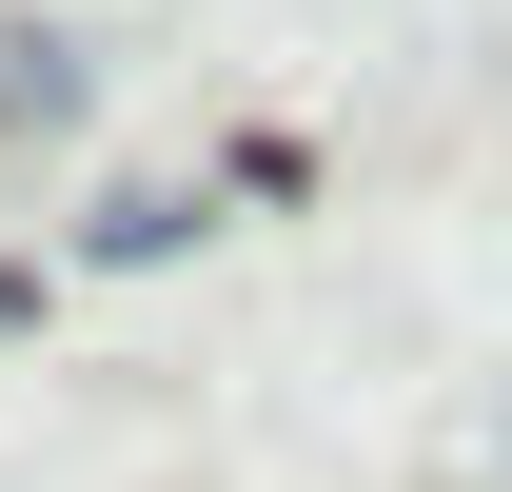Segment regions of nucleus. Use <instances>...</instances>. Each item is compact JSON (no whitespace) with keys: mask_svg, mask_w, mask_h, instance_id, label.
<instances>
[{"mask_svg":"<svg viewBox=\"0 0 512 492\" xmlns=\"http://www.w3.org/2000/svg\"><path fill=\"white\" fill-rule=\"evenodd\" d=\"M0 315H20V276H0Z\"/></svg>","mask_w":512,"mask_h":492,"instance_id":"1","label":"nucleus"}]
</instances>
